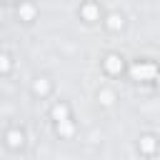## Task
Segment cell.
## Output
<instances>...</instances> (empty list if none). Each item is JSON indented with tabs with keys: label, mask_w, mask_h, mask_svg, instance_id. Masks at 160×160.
I'll list each match as a JSON object with an SVG mask.
<instances>
[{
	"label": "cell",
	"mask_w": 160,
	"mask_h": 160,
	"mask_svg": "<svg viewBox=\"0 0 160 160\" xmlns=\"http://www.w3.org/2000/svg\"><path fill=\"white\" fill-rule=\"evenodd\" d=\"M152 72H155L152 65H145V68H135V70H132L135 78H148V75H152Z\"/></svg>",
	"instance_id": "obj_1"
}]
</instances>
